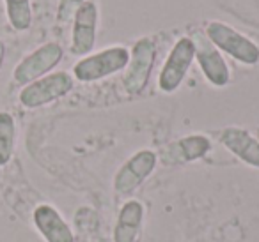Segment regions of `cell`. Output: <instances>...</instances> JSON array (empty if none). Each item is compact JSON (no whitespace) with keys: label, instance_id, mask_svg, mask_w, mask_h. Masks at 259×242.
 Segmentation results:
<instances>
[{"label":"cell","instance_id":"obj_1","mask_svg":"<svg viewBox=\"0 0 259 242\" xmlns=\"http://www.w3.org/2000/svg\"><path fill=\"white\" fill-rule=\"evenodd\" d=\"M130 62V51L122 46H114L103 50L96 55L85 57L73 68V75L76 80L87 83L96 82L105 76H110L114 73L121 71L128 66Z\"/></svg>","mask_w":259,"mask_h":242},{"label":"cell","instance_id":"obj_2","mask_svg":"<svg viewBox=\"0 0 259 242\" xmlns=\"http://www.w3.org/2000/svg\"><path fill=\"white\" fill-rule=\"evenodd\" d=\"M206 37L211 41L213 46H219L220 50H224L243 64L254 66L259 62V48L250 39L227 27L226 23L209 22L206 25Z\"/></svg>","mask_w":259,"mask_h":242},{"label":"cell","instance_id":"obj_3","mask_svg":"<svg viewBox=\"0 0 259 242\" xmlns=\"http://www.w3.org/2000/svg\"><path fill=\"white\" fill-rule=\"evenodd\" d=\"M71 89L73 78L68 73H54L23 87L20 92V103L25 108H39L66 96Z\"/></svg>","mask_w":259,"mask_h":242},{"label":"cell","instance_id":"obj_4","mask_svg":"<svg viewBox=\"0 0 259 242\" xmlns=\"http://www.w3.org/2000/svg\"><path fill=\"white\" fill-rule=\"evenodd\" d=\"M155 55L156 48L151 39L144 37V39H139L135 43L134 51L130 55L128 69L122 76V85L128 94L135 96L146 89L149 76H151L153 64H155Z\"/></svg>","mask_w":259,"mask_h":242},{"label":"cell","instance_id":"obj_5","mask_svg":"<svg viewBox=\"0 0 259 242\" xmlns=\"http://www.w3.org/2000/svg\"><path fill=\"white\" fill-rule=\"evenodd\" d=\"M62 58V48L57 43H47L27 55L16 66L13 78L18 85H29L36 80L43 78L48 71L55 68Z\"/></svg>","mask_w":259,"mask_h":242},{"label":"cell","instance_id":"obj_6","mask_svg":"<svg viewBox=\"0 0 259 242\" xmlns=\"http://www.w3.org/2000/svg\"><path fill=\"white\" fill-rule=\"evenodd\" d=\"M195 57V48L190 37H181L167 57V62L160 73L158 85L163 92H174L181 85L185 75L192 66Z\"/></svg>","mask_w":259,"mask_h":242},{"label":"cell","instance_id":"obj_7","mask_svg":"<svg viewBox=\"0 0 259 242\" xmlns=\"http://www.w3.org/2000/svg\"><path fill=\"white\" fill-rule=\"evenodd\" d=\"M156 166V154L151 150H141L132 156L114 178V189L119 195H130L139 188Z\"/></svg>","mask_w":259,"mask_h":242},{"label":"cell","instance_id":"obj_8","mask_svg":"<svg viewBox=\"0 0 259 242\" xmlns=\"http://www.w3.org/2000/svg\"><path fill=\"white\" fill-rule=\"evenodd\" d=\"M192 43H194L199 66H201L204 76L209 80V83H213L215 87L227 85L231 80L229 68H227L222 55L219 53V50L213 46L211 41L202 36L201 32H195L194 37H192Z\"/></svg>","mask_w":259,"mask_h":242},{"label":"cell","instance_id":"obj_9","mask_svg":"<svg viewBox=\"0 0 259 242\" xmlns=\"http://www.w3.org/2000/svg\"><path fill=\"white\" fill-rule=\"evenodd\" d=\"M75 23H73V37H71V51L75 55H87L94 46L96 39V22L98 9L96 4L85 0L75 13Z\"/></svg>","mask_w":259,"mask_h":242},{"label":"cell","instance_id":"obj_10","mask_svg":"<svg viewBox=\"0 0 259 242\" xmlns=\"http://www.w3.org/2000/svg\"><path fill=\"white\" fill-rule=\"evenodd\" d=\"M34 224L47 242H75L71 228L52 205H39L34 210Z\"/></svg>","mask_w":259,"mask_h":242},{"label":"cell","instance_id":"obj_11","mask_svg":"<svg viewBox=\"0 0 259 242\" xmlns=\"http://www.w3.org/2000/svg\"><path fill=\"white\" fill-rule=\"evenodd\" d=\"M220 142L241 161L259 168V142L250 133L238 128H227L220 135Z\"/></svg>","mask_w":259,"mask_h":242},{"label":"cell","instance_id":"obj_12","mask_svg":"<svg viewBox=\"0 0 259 242\" xmlns=\"http://www.w3.org/2000/svg\"><path fill=\"white\" fill-rule=\"evenodd\" d=\"M142 216H144V207L137 200H130L122 205L119 212V219L114 230L115 242H137L141 235Z\"/></svg>","mask_w":259,"mask_h":242},{"label":"cell","instance_id":"obj_13","mask_svg":"<svg viewBox=\"0 0 259 242\" xmlns=\"http://www.w3.org/2000/svg\"><path fill=\"white\" fill-rule=\"evenodd\" d=\"M211 149L209 140L204 136H187L181 138L180 142L172 143L163 152V161L165 163H185V161H195L204 156Z\"/></svg>","mask_w":259,"mask_h":242},{"label":"cell","instance_id":"obj_14","mask_svg":"<svg viewBox=\"0 0 259 242\" xmlns=\"http://www.w3.org/2000/svg\"><path fill=\"white\" fill-rule=\"evenodd\" d=\"M16 143V122L11 113L0 111V166L11 161Z\"/></svg>","mask_w":259,"mask_h":242},{"label":"cell","instance_id":"obj_15","mask_svg":"<svg viewBox=\"0 0 259 242\" xmlns=\"http://www.w3.org/2000/svg\"><path fill=\"white\" fill-rule=\"evenodd\" d=\"M6 15H8L9 25L18 32H23L32 23V8L30 0H4Z\"/></svg>","mask_w":259,"mask_h":242},{"label":"cell","instance_id":"obj_16","mask_svg":"<svg viewBox=\"0 0 259 242\" xmlns=\"http://www.w3.org/2000/svg\"><path fill=\"white\" fill-rule=\"evenodd\" d=\"M75 224L80 230L83 242H101V238H93V235L98 233V217L91 209H80L75 217Z\"/></svg>","mask_w":259,"mask_h":242},{"label":"cell","instance_id":"obj_17","mask_svg":"<svg viewBox=\"0 0 259 242\" xmlns=\"http://www.w3.org/2000/svg\"><path fill=\"white\" fill-rule=\"evenodd\" d=\"M85 0H61L59 2V13H57V20L59 22H68L71 16H75L76 9L83 4Z\"/></svg>","mask_w":259,"mask_h":242},{"label":"cell","instance_id":"obj_18","mask_svg":"<svg viewBox=\"0 0 259 242\" xmlns=\"http://www.w3.org/2000/svg\"><path fill=\"white\" fill-rule=\"evenodd\" d=\"M4 57H6V46H4V43L0 41V69H2V64H4Z\"/></svg>","mask_w":259,"mask_h":242}]
</instances>
